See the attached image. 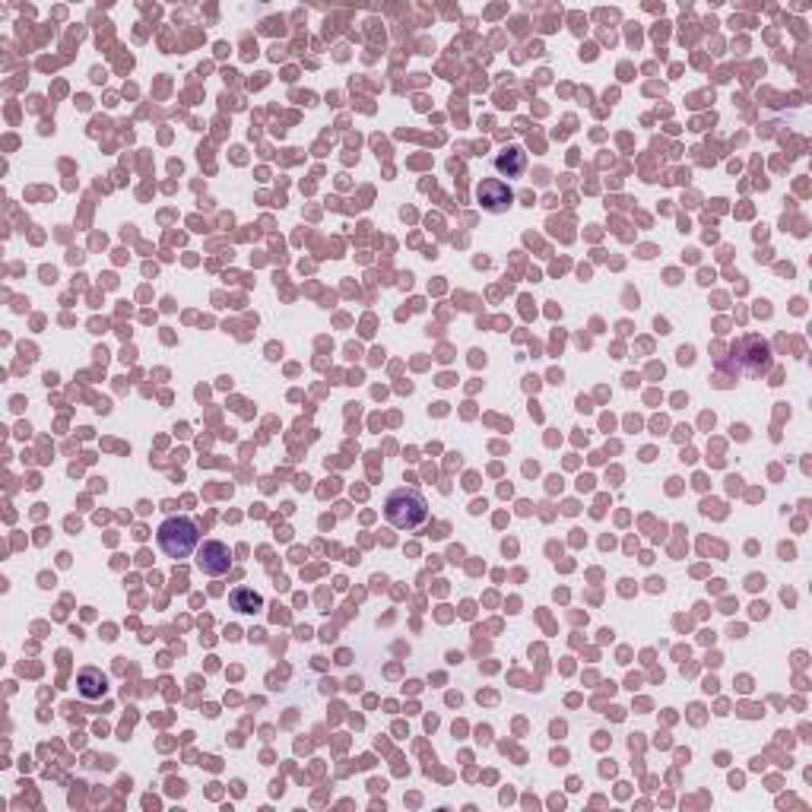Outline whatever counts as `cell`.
Masks as SVG:
<instances>
[{
  "instance_id": "1",
  "label": "cell",
  "mask_w": 812,
  "mask_h": 812,
  "mask_svg": "<svg viewBox=\"0 0 812 812\" xmlns=\"http://www.w3.org/2000/svg\"><path fill=\"white\" fill-rule=\"evenodd\" d=\"M384 517L397 530H416L429 517V505H425L423 492H416V489H394L384 499Z\"/></svg>"
},
{
  "instance_id": "2",
  "label": "cell",
  "mask_w": 812,
  "mask_h": 812,
  "mask_svg": "<svg viewBox=\"0 0 812 812\" xmlns=\"http://www.w3.org/2000/svg\"><path fill=\"white\" fill-rule=\"evenodd\" d=\"M156 543H159V549L166 552L168 559H188L191 552H194L197 546H201V527H197L191 517H166V521L159 524V530H156Z\"/></svg>"
},
{
  "instance_id": "3",
  "label": "cell",
  "mask_w": 812,
  "mask_h": 812,
  "mask_svg": "<svg viewBox=\"0 0 812 812\" xmlns=\"http://www.w3.org/2000/svg\"><path fill=\"white\" fill-rule=\"evenodd\" d=\"M197 568L203 571V575H209V577H223V575H229V568H232V552H229V546L226 543H219V540H207L203 546H197Z\"/></svg>"
},
{
  "instance_id": "4",
  "label": "cell",
  "mask_w": 812,
  "mask_h": 812,
  "mask_svg": "<svg viewBox=\"0 0 812 812\" xmlns=\"http://www.w3.org/2000/svg\"><path fill=\"white\" fill-rule=\"evenodd\" d=\"M476 201L486 213H505V209L511 207L514 197H511V188H508L501 178H486L476 188Z\"/></svg>"
},
{
  "instance_id": "5",
  "label": "cell",
  "mask_w": 812,
  "mask_h": 812,
  "mask_svg": "<svg viewBox=\"0 0 812 812\" xmlns=\"http://www.w3.org/2000/svg\"><path fill=\"white\" fill-rule=\"evenodd\" d=\"M77 686H80V695L90 701L102 698L105 692H108V680H105V673L98 667H83L77 673Z\"/></svg>"
},
{
  "instance_id": "6",
  "label": "cell",
  "mask_w": 812,
  "mask_h": 812,
  "mask_svg": "<svg viewBox=\"0 0 812 812\" xmlns=\"http://www.w3.org/2000/svg\"><path fill=\"white\" fill-rule=\"evenodd\" d=\"M495 168L501 175H508V178H521L527 172V153H524L521 146H508V150H501L495 156Z\"/></svg>"
},
{
  "instance_id": "7",
  "label": "cell",
  "mask_w": 812,
  "mask_h": 812,
  "mask_svg": "<svg viewBox=\"0 0 812 812\" xmlns=\"http://www.w3.org/2000/svg\"><path fill=\"white\" fill-rule=\"evenodd\" d=\"M229 603H232V610L242 612V616H254V612L264 610V597L251 587H235L229 594Z\"/></svg>"
}]
</instances>
